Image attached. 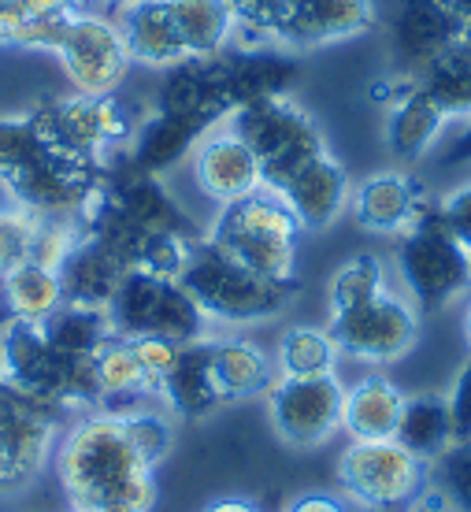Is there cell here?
<instances>
[{"label":"cell","instance_id":"cell-44","mask_svg":"<svg viewBox=\"0 0 471 512\" xmlns=\"http://www.w3.org/2000/svg\"><path fill=\"white\" fill-rule=\"evenodd\" d=\"M201 512H264V509L249 498H219V501H212V505H204Z\"/></svg>","mask_w":471,"mask_h":512},{"label":"cell","instance_id":"cell-25","mask_svg":"<svg viewBox=\"0 0 471 512\" xmlns=\"http://www.w3.org/2000/svg\"><path fill=\"white\" fill-rule=\"evenodd\" d=\"M93 375H97V390H101L104 412H130V409H141V405L160 401L153 379L145 375L138 353L130 346V338L112 334V338L93 353Z\"/></svg>","mask_w":471,"mask_h":512},{"label":"cell","instance_id":"cell-39","mask_svg":"<svg viewBox=\"0 0 471 512\" xmlns=\"http://www.w3.org/2000/svg\"><path fill=\"white\" fill-rule=\"evenodd\" d=\"M431 468H438V483L449 509L471 512V442H453Z\"/></svg>","mask_w":471,"mask_h":512},{"label":"cell","instance_id":"cell-15","mask_svg":"<svg viewBox=\"0 0 471 512\" xmlns=\"http://www.w3.org/2000/svg\"><path fill=\"white\" fill-rule=\"evenodd\" d=\"M190 175H193V186L208 201H216L219 208L234 205V201H242V197H249L256 190H264L260 160H256L253 149L227 123L212 127L197 141V149L190 153Z\"/></svg>","mask_w":471,"mask_h":512},{"label":"cell","instance_id":"cell-26","mask_svg":"<svg viewBox=\"0 0 471 512\" xmlns=\"http://www.w3.org/2000/svg\"><path fill=\"white\" fill-rule=\"evenodd\" d=\"M219 67L234 108L264 97H290L297 86V64L275 49H238V56H219Z\"/></svg>","mask_w":471,"mask_h":512},{"label":"cell","instance_id":"cell-9","mask_svg":"<svg viewBox=\"0 0 471 512\" xmlns=\"http://www.w3.org/2000/svg\"><path fill=\"white\" fill-rule=\"evenodd\" d=\"M60 409L0 383V498L26 490L56 453Z\"/></svg>","mask_w":471,"mask_h":512},{"label":"cell","instance_id":"cell-5","mask_svg":"<svg viewBox=\"0 0 471 512\" xmlns=\"http://www.w3.org/2000/svg\"><path fill=\"white\" fill-rule=\"evenodd\" d=\"M112 331L119 338H141V334H160L179 346H193L208 338L212 320L204 308L193 301V294L171 275H153V271L130 268L119 282L112 301L104 305Z\"/></svg>","mask_w":471,"mask_h":512},{"label":"cell","instance_id":"cell-30","mask_svg":"<svg viewBox=\"0 0 471 512\" xmlns=\"http://www.w3.org/2000/svg\"><path fill=\"white\" fill-rule=\"evenodd\" d=\"M0 297L8 308V320L45 323L56 308L64 305V282H60V271L26 260L0 279Z\"/></svg>","mask_w":471,"mask_h":512},{"label":"cell","instance_id":"cell-8","mask_svg":"<svg viewBox=\"0 0 471 512\" xmlns=\"http://www.w3.org/2000/svg\"><path fill=\"white\" fill-rule=\"evenodd\" d=\"M338 487L360 512L412 509L427 490V464L401 442H349L338 457Z\"/></svg>","mask_w":471,"mask_h":512},{"label":"cell","instance_id":"cell-24","mask_svg":"<svg viewBox=\"0 0 471 512\" xmlns=\"http://www.w3.org/2000/svg\"><path fill=\"white\" fill-rule=\"evenodd\" d=\"M405 409V394L386 375H364L345 386L342 401V431L353 442H386L397 435Z\"/></svg>","mask_w":471,"mask_h":512},{"label":"cell","instance_id":"cell-3","mask_svg":"<svg viewBox=\"0 0 471 512\" xmlns=\"http://www.w3.org/2000/svg\"><path fill=\"white\" fill-rule=\"evenodd\" d=\"M179 282L204 308L208 320L230 323V327L275 320L297 294V282L260 279L249 268L234 264L227 253H219L208 238H201L190 249L179 271Z\"/></svg>","mask_w":471,"mask_h":512},{"label":"cell","instance_id":"cell-47","mask_svg":"<svg viewBox=\"0 0 471 512\" xmlns=\"http://www.w3.org/2000/svg\"><path fill=\"white\" fill-rule=\"evenodd\" d=\"M93 4H101V8H108V12H123V8H130V4H138V0H93Z\"/></svg>","mask_w":471,"mask_h":512},{"label":"cell","instance_id":"cell-32","mask_svg":"<svg viewBox=\"0 0 471 512\" xmlns=\"http://www.w3.org/2000/svg\"><path fill=\"white\" fill-rule=\"evenodd\" d=\"M416 86H420L449 119L471 116V30L416 78Z\"/></svg>","mask_w":471,"mask_h":512},{"label":"cell","instance_id":"cell-43","mask_svg":"<svg viewBox=\"0 0 471 512\" xmlns=\"http://www.w3.org/2000/svg\"><path fill=\"white\" fill-rule=\"evenodd\" d=\"M438 164L442 167H457V164H471V116L464 119V127L453 141H449L442 156H438Z\"/></svg>","mask_w":471,"mask_h":512},{"label":"cell","instance_id":"cell-2","mask_svg":"<svg viewBox=\"0 0 471 512\" xmlns=\"http://www.w3.org/2000/svg\"><path fill=\"white\" fill-rule=\"evenodd\" d=\"M297 234L301 223L290 205L264 186L234 205L219 208L208 242L260 279L297 282Z\"/></svg>","mask_w":471,"mask_h":512},{"label":"cell","instance_id":"cell-1","mask_svg":"<svg viewBox=\"0 0 471 512\" xmlns=\"http://www.w3.org/2000/svg\"><path fill=\"white\" fill-rule=\"evenodd\" d=\"M52 464L60 475V487L71 498V509L82 512H97L112 490L145 472V464L130 446L123 416L104 409H93L90 416L67 427L64 438L56 442Z\"/></svg>","mask_w":471,"mask_h":512},{"label":"cell","instance_id":"cell-7","mask_svg":"<svg viewBox=\"0 0 471 512\" xmlns=\"http://www.w3.org/2000/svg\"><path fill=\"white\" fill-rule=\"evenodd\" d=\"M26 116L38 127L45 149L75 156V160H93V164H101V156L115 145H130L141 123L134 119L130 104L119 101L115 93L112 97H82V93L56 97Z\"/></svg>","mask_w":471,"mask_h":512},{"label":"cell","instance_id":"cell-28","mask_svg":"<svg viewBox=\"0 0 471 512\" xmlns=\"http://www.w3.org/2000/svg\"><path fill=\"white\" fill-rule=\"evenodd\" d=\"M190 60H216L234 41L230 0H167Z\"/></svg>","mask_w":471,"mask_h":512},{"label":"cell","instance_id":"cell-19","mask_svg":"<svg viewBox=\"0 0 471 512\" xmlns=\"http://www.w3.org/2000/svg\"><path fill=\"white\" fill-rule=\"evenodd\" d=\"M127 271H130V264L123 260V253H119L112 242H104L101 234L82 231L78 245L64 260V268H60L64 301L104 308L112 301L115 290H119V282H123Z\"/></svg>","mask_w":471,"mask_h":512},{"label":"cell","instance_id":"cell-22","mask_svg":"<svg viewBox=\"0 0 471 512\" xmlns=\"http://www.w3.org/2000/svg\"><path fill=\"white\" fill-rule=\"evenodd\" d=\"M216 123H204L193 116H167V112H153L145 116L130 138V167H138L145 175H164L179 160H190L197 149V141L208 134Z\"/></svg>","mask_w":471,"mask_h":512},{"label":"cell","instance_id":"cell-16","mask_svg":"<svg viewBox=\"0 0 471 512\" xmlns=\"http://www.w3.org/2000/svg\"><path fill=\"white\" fill-rule=\"evenodd\" d=\"M375 26L371 0H282L279 41L286 45H327L357 38Z\"/></svg>","mask_w":471,"mask_h":512},{"label":"cell","instance_id":"cell-12","mask_svg":"<svg viewBox=\"0 0 471 512\" xmlns=\"http://www.w3.org/2000/svg\"><path fill=\"white\" fill-rule=\"evenodd\" d=\"M60 67L67 82L82 97H112L134 64H130L127 41L115 19L97 12H78L67 26V38L60 45Z\"/></svg>","mask_w":471,"mask_h":512},{"label":"cell","instance_id":"cell-13","mask_svg":"<svg viewBox=\"0 0 471 512\" xmlns=\"http://www.w3.org/2000/svg\"><path fill=\"white\" fill-rule=\"evenodd\" d=\"M104 179L101 164L93 160H75L64 153H45L38 160H30L23 171H15L4 179L8 193H12V205L34 212L45 219H78L86 197L97 182Z\"/></svg>","mask_w":471,"mask_h":512},{"label":"cell","instance_id":"cell-11","mask_svg":"<svg viewBox=\"0 0 471 512\" xmlns=\"http://www.w3.org/2000/svg\"><path fill=\"white\" fill-rule=\"evenodd\" d=\"M345 386L338 375H279L268 390L275 435L293 449H316L342 431Z\"/></svg>","mask_w":471,"mask_h":512},{"label":"cell","instance_id":"cell-34","mask_svg":"<svg viewBox=\"0 0 471 512\" xmlns=\"http://www.w3.org/2000/svg\"><path fill=\"white\" fill-rule=\"evenodd\" d=\"M386 294V268L375 253H357L349 256L342 268L331 275V316L334 312H349L357 305H368L371 297Z\"/></svg>","mask_w":471,"mask_h":512},{"label":"cell","instance_id":"cell-10","mask_svg":"<svg viewBox=\"0 0 471 512\" xmlns=\"http://www.w3.org/2000/svg\"><path fill=\"white\" fill-rule=\"evenodd\" d=\"M327 334L334 338L342 357L364 360V364H394L416 346L420 316H416L412 301L386 290V294L371 297L368 305L334 312Z\"/></svg>","mask_w":471,"mask_h":512},{"label":"cell","instance_id":"cell-4","mask_svg":"<svg viewBox=\"0 0 471 512\" xmlns=\"http://www.w3.org/2000/svg\"><path fill=\"white\" fill-rule=\"evenodd\" d=\"M227 127L253 149L268 190H282L308 160L327 153L316 119L293 97H264L242 104L227 116Z\"/></svg>","mask_w":471,"mask_h":512},{"label":"cell","instance_id":"cell-36","mask_svg":"<svg viewBox=\"0 0 471 512\" xmlns=\"http://www.w3.org/2000/svg\"><path fill=\"white\" fill-rule=\"evenodd\" d=\"M41 153H45V141L30 116H0V182L23 171Z\"/></svg>","mask_w":471,"mask_h":512},{"label":"cell","instance_id":"cell-45","mask_svg":"<svg viewBox=\"0 0 471 512\" xmlns=\"http://www.w3.org/2000/svg\"><path fill=\"white\" fill-rule=\"evenodd\" d=\"M446 4L460 15V23H464L471 30V0H446Z\"/></svg>","mask_w":471,"mask_h":512},{"label":"cell","instance_id":"cell-18","mask_svg":"<svg viewBox=\"0 0 471 512\" xmlns=\"http://www.w3.org/2000/svg\"><path fill=\"white\" fill-rule=\"evenodd\" d=\"M349 208H353V219L364 231L405 234L427 208V201L405 171H379V175H368L357 190L349 193Z\"/></svg>","mask_w":471,"mask_h":512},{"label":"cell","instance_id":"cell-23","mask_svg":"<svg viewBox=\"0 0 471 512\" xmlns=\"http://www.w3.org/2000/svg\"><path fill=\"white\" fill-rule=\"evenodd\" d=\"M208 357H212V375H216L219 397L227 401H249V397L268 394L271 383L279 379L275 357L242 338V334H227V338H208Z\"/></svg>","mask_w":471,"mask_h":512},{"label":"cell","instance_id":"cell-17","mask_svg":"<svg viewBox=\"0 0 471 512\" xmlns=\"http://www.w3.org/2000/svg\"><path fill=\"white\" fill-rule=\"evenodd\" d=\"M297 216L301 231H327L334 219L349 208V175L331 153H319L293 175L282 190H275Z\"/></svg>","mask_w":471,"mask_h":512},{"label":"cell","instance_id":"cell-46","mask_svg":"<svg viewBox=\"0 0 471 512\" xmlns=\"http://www.w3.org/2000/svg\"><path fill=\"white\" fill-rule=\"evenodd\" d=\"M408 512H453V509H449V501H446V505H431V498H420Z\"/></svg>","mask_w":471,"mask_h":512},{"label":"cell","instance_id":"cell-49","mask_svg":"<svg viewBox=\"0 0 471 512\" xmlns=\"http://www.w3.org/2000/svg\"><path fill=\"white\" fill-rule=\"evenodd\" d=\"M60 4H71V8H86L90 0H60Z\"/></svg>","mask_w":471,"mask_h":512},{"label":"cell","instance_id":"cell-38","mask_svg":"<svg viewBox=\"0 0 471 512\" xmlns=\"http://www.w3.org/2000/svg\"><path fill=\"white\" fill-rule=\"evenodd\" d=\"M34 227H38V216H34V212H26V208H19V205L0 208V279L30 260Z\"/></svg>","mask_w":471,"mask_h":512},{"label":"cell","instance_id":"cell-14","mask_svg":"<svg viewBox=\"0 0 471 512\" xmlns=\"http://www.w3.org/2000/svg\"><path fill=\"white\" fill-rule=\"evenodd\" d=\"M468 34L446 0H397L390 15V52L401 78L416 82L427 67Z\"/></svg>","mask_w":471,"mask_h":512},{"label":"cell","instance_id":"cell-41","mask_svg":"<svg viewBox=\"0 0 471 512\" xmlns=\"http://www.w3.org/2000/svg\"><path fill=\"white\" fill-rule=\"evenodd\" d=\"M434 208H438V216L446 223V231L471 253V182H464V186H457L453 193H446Z\"/></svg>","mask_w":471,"mask_h":512},{"label":"cell","instance_id":"cell-27","mask_svg":"<svg viewBox=\"0 0 471 512\" xmlns=\"http://www.w3.org/2000/svg\"><path fill=\"white\" fill-rule=\"evenodd\" d=\"M208 338H212V334H208ZM208 338L193 342V346H182L179 364H175L171 375L160 383V405H164L171 416L201 420V416H208V412H216L219 405H223L216 375H212Z\"/></svg>","mask_w":471,"mask_h":512},{"label":"cell","instance_id":"cell-50","mask_svg":"<svg viewBox=\"0 0 471 512\" xmlns=\"http://www.w3.org/2000/svg\"><path fill=\"white\" fill-rule=\"evenodd\" d=\"M71 512H82V509H71Z\"/></svg>","mask_w":471,"mask_h":512},{"label":"cell","instance_id":"cell-42","mask_svg":"<svg viewBox=\"0 0 471 512\" xmlns=\"http://www.w3.org/2000/svg\"><path fill=\"white\" fill-rule=\"evenodd\" d=\"M446 405H449V423H453V442H471V357L457 372V379H453Z\"/></svg>","mask_w":471,"mask_h":512},{"label":"cell","instance_id":"cell-20","mask_svg":"<svg viewBox=\"0 0 471 512\" xmlns=\"http://www.w3.org/2000/svg\"><path fill=\"white\" fill-rule=\"evenodd\" d=\"M386 101H390V116H386V145H390V153L397 160H408V164L431 153V145L449 123L446 112L408 78L390 82V97Z\"/></svg>","mask_w":471,"mask_h":512},{"label":"cell","instance_id":"cell-51","mask_svg":"<svg viewBox=\"0 0 471 512\" xmlns=\"http://www.w3.org/2000/svg\"><path fill=\"white\" fill-rule=\"evenodd\" d=\"M0 383H4V379H0Z\"/></svg>","mask_w":471,"mask_h":512},{"label":"cell","instance_id":"cell-31","mask_svg":"<svg viewBox=\"0 0 471 512\" xmlns=\"http://www.w3.org/2000/svg\"><path fill=\"white\" fill-rule=\"evenodd\" d=\"M41 327H45L49 346L60 357H71V360H93V353L115 334L104 308L75 305V301H64Z\"/></svg>","mask_w":471,"mask_h":512},{"label":"cell","instance_id":"cell-37","mask_svg":"<svg viewBox=\"0 0 471 512\" xmlns=\"http://www.w3.org/2000/svg\"><path fill=\"white\" fill-rule=\"evenodd\" d=\"M82 238V227L78 219H45L38 216V227H34V245H30V260L41 264V268L60 271L64 260L71 256V249Z\"/></svg>","mask_w":471,"mask_h":512},{"label":"cell","instance_id":"cell-33","mask_svg":"<svg viewBox=\"0 0 471 512\" xmlns=\"http://www.w3.org/2000/svg\"><path fill=\"white\" fill-rule=\"evenodd\" d=\"M338 346L327 334V327H290L279 338L275 349V368L279 375H338Z\"/></svg>","mask_w":471,"mask_h":512},{"label":"cell","instance_id":"cell-35","mask_svg":"<svg viewBox=\"0 0 471 512\" xmlns=\"http://www.w3.org/2000/svg\"><path fill=\"white\" fill-rule=\"evenodd\" d=\"M119 416H123V427H127V438L138 453V461L156 472L167 461V453L175 449V420L156 401L141 405V409L119 412Z\"/></svg>","mask_w":471,"mask_h":512},{"label":"cell","instance_id":"cell-21","mask_svg":"<svg viewBox=\"0 0 471 512\" xmlns=\"http://www.w3.org/2000/svg\"><path fill=\"white\" fill-rule=\"evenodd\" d=\"M115 23L123 30L130 64L171 71V67L190 60L179 30H175L167 0H138V4H130V8H123V12L115 15Z\"/></svg>","mask_w":471,"mask_h":512},{"label":"cell","instance_id":"cell-29","mask_svg":"<svg viewBox=\"0 0 471 512\" xmlns=\"http://www.w3.org/2000/svg\"><path fill=\"white\" fill-rule=\"evenodd\" d=\"M394 442L431 468L449 446H453V423H449V405L442 394H412L405 397L401 423H397Z\"/></svg>","mask_w":471,"mask_h":512},{"label":"cell","instance_id":"cell-6","mask_svg":"<svg viewBox=\"0 0 471 512\" xmlns=\"http://www.w3.org/2000/svg\"><path fill=\"white\" fill-rule=\"evenodd\" d=\"M397 275L412 305L442 312L471 290V253L446 231L438 208L427 205L405 234H397Z\"/></svg>","mask_w":471,"mask_h":512},{"label":"cell","instance_id":"cell-40","mask_svg":"<svg viewBox=\"0 0 471 512\" xmlns=\"http://www.w3.org/2000/svg\"><path fill=\"white\" fill-rule=\"evenodd\" d=\"M130 346H134L141 368H145V375L153 379L156 397H160V383H164L167 375H171V368L179 364L182 346L179 342H171V338H160V334H141V338H130Z\"/></svg>","mask_w":471,"mask_h":512},{"label":"cell","instance_id":"cell-48","mask_svg":"<svg viewBox=\"0 0 471 512\" xmlns=\"http://www.w3.org/2000/svg\"><path fill=\"white\" fill-rule=\"evenodd\" d=\"M464 334H468V342H471V301H468V312H464Z\"/></svg>","mask_w":471,"mask_h":512}]
</instances>
